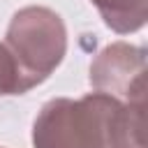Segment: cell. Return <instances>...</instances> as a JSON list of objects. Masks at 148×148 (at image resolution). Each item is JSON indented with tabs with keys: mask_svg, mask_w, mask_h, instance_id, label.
<instances>
[{
	"mask_svg": "<svg viewBox=\"0 0 148 148\" xmlns=\"http://www.w3.org/2000/svg\"><path fill=\"white\" fill-rule=\"evenodd\" d=\"M35 148H146V111H132L106 92L58 97L42 106Z\"/></svg>",
	"mask_w": 148,
	"mask_h": 148,
	"instance_id": "obj_1",
	"label": "cell"
},
{
	"mask_svg": "<svg viewBox=\"0 0 148 148\" xmlns=\"http://www.w3.org/2000/svg\"><path fill=\"white\" fill-rule=\"evenodd\" d=\"M2 44L18 62L28 86L35 88L49 79L65 56V23L49 7H23L12 16Z\"/></svg>",
	"mask_w": 148,
	"mask_h": 148,
	"instance_id": "obj_2",
	"label": "cell"
},
{
	"mask_svg": "<svg viewBox=\"0 0 148 148\" xmlns=\"http://www.w3.org/2000/svg\"><path fill=\"white\" fill-rule=\"evenodd\" d=\"M90 83L132 111H146V51L127 42L106 46L90 65Z\"/></svg>",
	"mask_w": 148,
	"mask_h": 148,
	"instance_id": "obj_3",
	"label": "cell"
},
{
	"mask_svg": "<svg viewBox=\"0 0 148 148\" xmlns=\"http://www.w3.org/2000/svg\"><path fill=\"white\" fill-rule=\"evenodd\" d=\"M90 2L102 14L104 23L120 35L143 28L148 16V0H90Z\"/></svg>",
	"mask_w": 148,
	"mask_h": 148,
	"instance_id": "obj_4",
	"label": "cell"
},
{
	"mask_svg": "<svg viewBox=\"0 0 148 148\" xmlns=\"http://www.w3.org/2000/svg\"><path fill=\"white\" fill-rule=\"evenodd\" d=\"M28 90H30V86H28L18 62L14 60L9 49L5 44H0V97H5V95H23Z\"/></svg>",
	"mask_w": 148,
	"mask_h": 148,
	"instance_id": "obj_5",
	"label": "cell"
},
{
	"mask_svg": "<svg viewBox=\"0 0 148 148\" xmlns=\"http://www.w3.org/2000/svg\"><path fill=\"white\" fill-rule=\"evenodd\" d=\"M130 148H134V146H130Z\"/></svg>",
	"mask_w": 148,
	"mask_h": 148,
	"instance_id": "obj_6",
	"label": "cell"
}]
</instances>
